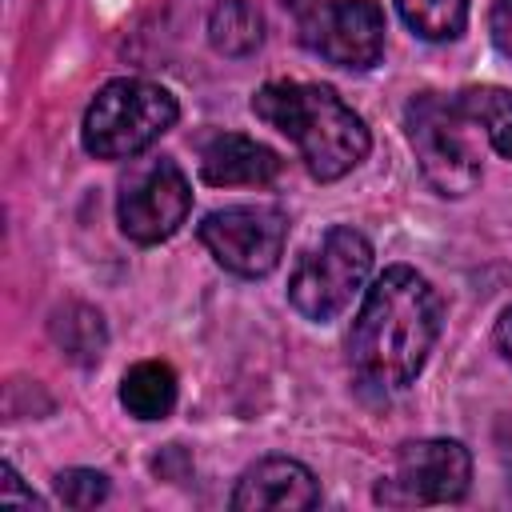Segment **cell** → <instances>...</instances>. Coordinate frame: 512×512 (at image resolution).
I'll return each instance as SVG.
<instances>
[{"label":"cell","mask_w":512,"mask_h":512,"mask_svg":"<svg viewBox=\"0 0 512 512\" xmlns=\"http://www.w3.org/2000/svg\"><path fill=\"white\" fill-rule=\"evenodd\" d=\"M368 272H372V244L356 228L336 224L296 260L288 280V304L304 320L328 324L352 304Z\"/></svg>","instance_id":"5b68a950"},{"label":"cell","mask_w":512,"mask_h":512,"mask_svg":"<svg viewBox=\"0 0 512 512\" xmlns=\"http://www.w3.org/2000/svg\"><path fill=\"white\" fill-rule=\"evenodd\" d=\"M180 116V104L168 88L140 80V76H120L108 80L80 124L84 152L96 160H132L144 148H152Z\"/></svg>","instance_id":"3957f363"},{"label":"cell","mask_w":512,"mask_h":512,"mask_svg":"<svg viewBox=\"0 0 512 512\" xmlns=\"http://www.w3.org/2000/svg\"><path fill=\"white\" fill-rule=\"evenodd\" d=\"M460 112L476 124V132L484 136V144L512 160V88L500 84H468L456 92Z\"/></svg>","instance_id":"7c38bea8"},{"label":"cell","mask_w":512,"mask_h":512,"mask_svg":"<svg viewBox=\"0 0 512 512\" xmlns=\"http://www.w3.org/2000/svg\"><path fill=\"white\" fill-rule=\"evenodd\" d=\"M228 504L236 512H264V508L304 512V508L320 504V484L308 464H300L292 456H264L240 472Z\"/></svg>","instance_id":"30bf717a"},{"label":"cell","mask_w":512,"mask_h":512,"mask_svg":"<svg viewBox=\"0 0 512 512\" xmlns=\"http://www.w3.org/2000/svg\"><path fill=\"white\" fill-rule=\"evenodd\" d=\"M196 236L224 272L260 280L284 256L288 216L276 204H232V208L208 212Z\"/></svg>","instance_id":"52a82bcc"},{"label":"cell","mask_w":512,"mask_h":512,"mask_svg":"<svg viewBox=\"0 0 512 512\" xmlns=\"http://www.w3.org/2000/svg\"><path fill=\"white\" fill-rule=\"evenodd\" d=\"M496 348H500V356L512 364V304L500 312V320H496Z\"/></svg>","instance_id":"ffe728a7"},{"label":"cell","mask_w":512,"mask_h":512,"mask_svg":"<svg viewBox=\"0 0 512 512\" xmlns=\"http://www.w3.org/2000/svg\"><path fill=\"white\" fill-rule=\"evenodd\" d=\"M404 24L420 40H456L468 24V0H396Z\"/></svg>","instance_id":"2e32d148"},{"label":"cell","mask_w":512,"mask_h":512,"mask_svg":"<svg viewBox=\"0 0 512 512\" xmlns=\"http://www.w3.org/2000/svg\"><path fill=\"white\" fill-rule=\"evenodd\" d=\"M284 160L240 132H216L200 148V180L212 188H236V184H272L280 176Z\"/></svg>","instance_id":"8fae6325"},{"label":"cell","mask_w":512,"mask_h":512,"mask_svg":"<svg viewBox=\"0 0 512 512\" xmlns=\"http://www.w3.org/2000/svg\"><path fill=\"white\" fill-rule=\"evenodd\" d=\"M440 324L444 300L432 280L408 264H392L364 288V304L348 332V360L364 384L400 392L428 364Z\"/></svg>","instance_id":"6da1fadb"},{"label":"cell","mask_w":512,"mask_h":512,"mask_svg":"<svg viewBox=\"0 0 512 512\" xmlns=\"http://www.w3.org/2000/svg\"><path fill=\"white\" fill-rule=\"evenodd\" d=\"M384 8L376 0H324L300 20V40L336 68L364 72L384 56Z\"/></svg>","instance_id":"9c48e42d"},{"label":"cell","mask_w":512,"mask_h":512,"mask_svg":"<svg viewBox=\"0 0 512 512\" xmlns=\"http://www.w3.org/2000/svg\"><path fill=\"white\" fill-rule=\"evenodd\" d=\"M52 340L64 348L68 360L76 364H96L104 356L108 332H104V316L88 304H64L52 316Z\"/></svg>","instance_id":"9a60e30c"},{"label":"cell","mask_w":512,"mask_h":512,"mask_svg":"<svg viewBox=\"0 0 512 512\" xmlns=\"http://www.w3.org/2000/svg\"><path fill=\"white\" fill-rule=\"evenodd\" d=\"M192 208V184L172 156H156L132 168L120 184L116 216L132 244H160L180 232Z\"/></svg>","instance_id":"ba28073f"},{"label":"cell","mask_w":512,"mask_h":512,"mask_svg":"<svg viewBox=\"0 0 512 512\" xmlns=\"http://www.w3.org/2000/svg\"><path fill=\"white\" fill-rule=\"evenodd\" d=\"M208 40L220 56H248L264 40V16L252 0H216L208 16Z\"/></svg>","instance_id":"5bb4252c"},{"label":"cell","mask_w":512,"mask_h":512,"mask_svg":"<svg viewBox=\"0 0 512 512\" xmlns=\"http://www.w3.org/2000/svg\"><path fill=\"white\" fill-rule=\"evenodd\" d=\"M0 504H24V508H40L44 500L32 492V488H24V480H20V472L12 468V464H4L0 468Z\"/></svg>","instance_id":"ac0fdd59"},{"label":"cell","mask_w":512,"mask_h":512,"mask_svg":"<svg viewBox=\"0 0 512 512\" xmlns=\"http://www.w3.org/2000/svg\"><path fill=\"white\" fill-rule=\"evenodd\" d=\"M252 112L296 144L304 168L320 184L348 176L372 148L360 112H352L328 84L272 80L252 96Z\"/></svg>","instance_id":"7a4b0ae2"},{"label":"cell","mask_w":512,"mask_h":512,"mask_svg":"<svg viewBox=\"0 0 512 512\" xmlns=\"http://www.w3.org/2000/svg\"><path fill=\"white\" fill-rule=\"evenodd\" d=\"M56 500L68 508H96L108 500V476L96 468H64L56 476Z\"/></svg>","instance_id":"e0dca14e"},{"label":"cell","mask_w":512,"mask_h":512,"mask_svg":"<svg viewBox=\"0 0 512 512\" xmlns=\"http://www.w3.org/2000/svg\"><path fill=\"white\" fill-rule=\"evenodd\" d=\"M120 404L136 420H164L176 408V372L164 360H140L120 380Z\"/></svg>","instance_id":"4fadbf2b"},{"label":"cell","mask_w":512,"mask_h":512,"mask_svg":"<svg viewBox=\"0 0 512 512\" xmlns=\"http://www.w3.org/2000/svg\"><path fill=\"white\" fill-rule=\"evenodd\" d=\"M472 456L460 440H408L396 448L392 468L376 480V504L384 508H424L456 504L468 496Z\"/></svg>","instance_id":"8992f818"},{"label":"cell","mask_w":512,"mask_h":512,"mask_svg":"<svg viewBox=\"0 0 512 512\" xmlns=\"http://www.w3.org/2000/svg\"><path fill=\"white\" fill-rule=\"evenodd\" d=\"M492 40L504 56H512V0L492 4Z\"/></svg>","instance_id":"d6986e66"},{"label":"cell","mask_w":512,"mask_h":512,"mask_svg":"<svg viewBox=\"0 0 512 512\" xmlns=\"http://www.w3.org/2000/svg\"><path fill=\"white\" fill-rule=\"evenodd\" d=\"M404 136L412 144V156L424 180L440 196H468L480 184L484 176L480 140L484 136L460 112L456 96H440V92L412 96L404 108Z\"/></svg>","instance_id":"277c9868"},{"label":"cell","mask_w":512,"mask_h":512,"mask_svg":"<svg viewBox=\"0 0 512 512\" xmlns=\"http://www.w3.org/2000/svg\"><path fill=\"white\" fill-rule=\"evenodd\" d=\"M280 4H284V8H292V12H300V16H304V12H308V8H312V4H316V0H280Z\"/></svg>","instance_id":"44dd1931"}]
</instances>
